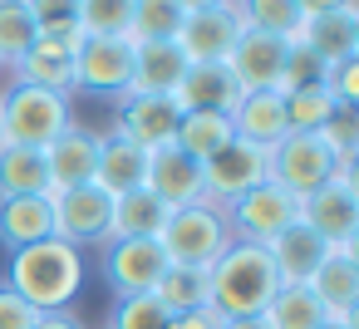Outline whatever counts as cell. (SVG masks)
Returning <instances> with one entry per match:
<instances>
[{
	"label": "cell",
	"instance_id": "obj_44",
	"mask_svg": "<svg viewBox=\"0 0 359 329\" xmlns=\"http://www.w3.org/2000/svg\"><path fill=\"white\" fill-rule=\"evenodd\" d=\"M320 329H359V314H354V319H339V314H330Z\"/></svg>",
	"mask_w": 359,
	"mask_h": 329
},
{
	"label": "cell",
	"instance_id": "obj_38",
	"mask_svg": "<svg viewBox=\"0 0 359 329\" xmlns=\"http://www.w3.org/2000/svg\"><path fill=\"white\" fill-rule=\"evenodd\" d=\"M325 89H330V99H334L339 108H354V104H359V55L330 64V69H325Z\"/></svg>",
	"mask_w": 359,
	"mask_h": 329
},
{
	"label": "cell",
	"instance_id": "obj_3",
	"mask_svg": "<svg viewBox=\"0 0 359 329\" xmlns=\"http://www.w3.org/2000/svg\"><path fill=\"white\" fill-rule=\"evenodd\" d=\"M69 123H74L69 94L15 84L6 99H0V138H6V143H20V148H50Z\"/></svg>",
	"mask_w": 359,
	"mask_h": 329
},
{
	"label": "cell",
	"instance_id": "obj_16",
	"mask_svg": "<svg viewBox=\"0 0 359 329\" xmlns=\"http://www.w3.org/2000/svg\"><path fill=\"white\" fill-rule=\"evenodd\" d=\"M305 290L325 304V314L354 319V309H359V255H354V246H330L325 260L310 270Z\"/></svg>",
	"mask_w": 359,
	"mask_h": 329
},
{
	"label": "cell",
	"instance_id": "obj_23",
	"mask_svg": "<svg viewBox=\"0 0 359 329\" xmlns=\"http://www.w3.org/2000/svg\"><path fill=\"white\" fill-rule=\"evenodd\" d=\"M325 241L295 216L276 241H266V255H271V265H276V275H280V285H305L310 280V270L325 260Z\"/></svg>",
	"mask_w": 359,
	"mask_h": 329
},
{
	"label": "cell",
	"instance_id": "obj_34",
	"mask_svg": "<svg viewBox=\"0 0 359 329\" xmlns=\"http://www.w3.org/2000/svg\"><path fill=\"white\" fill-rule=\"evenodd\" d=\"M35 40H40V30L30 20L25 0H0V64H15Z\"/></svg>",
	"mask_w": 359,
	"mask_h": 329
},
{
	"label": "cell",
	"instance_id": "obj_41",
	"mask_svg": "<svg viewBox=\"0 0 359 329\" xmlns=\"http://www.w3.org/2000/svg\"><path fill=\"white\" fill-rule=\"evenodd\" d=\"M168 329H222V319L212 309H192V314H172Z\"/></svg>",
	"mask_w": 359,
	"mask_h": 329
},
{
	"label": "cell",
	"instance_id": "obj_15",
	"mask_svg": "<svg viewBox=\"0 0 359 329\" xmlns=\"http://www.w3.org/2000/svg\"><path fill=\"white\" fill-rule=\"evenodd\" d=\"M143 187H148L168 211L192 206V202H207V197H202V167H197L187 153H177L172 143L148 148V177H143Z\"/></svg>",
	"mask_w": 359,
	"mask_h": 329
},
{
	"label": "cell",
	"instance_id": "obj_6",
	"mask_svg": "<svg viewBox=\"0 0 359 329\" xmlns=\"http://www.w3.org/2000/svg\"><path fill=\"white\" fill-rule=\"evenodd\" d=\"M300 221L325 246H354L359 241V192H354V162H344L320 192L300 197Z\"/></svg>",
	"mask_w": 359,
	"mask_h": 329
},
{
	"label": "cell",
	"instance_id": "obj_36",
	"mask_svg": "<svg viewBox=\"0 0 359 329\" xmlns=\"http://www.w3.org/2000/svg\"><path fill=\"white\" fill-rule=\"evenodd\" d=\"M25 6H30V20L40 35L79 40V0H25Z\"/></svg>",
	"mask_w": 359,
	"mask_h": 329
},
{
	"label": "cell",
	"instance_id": "obj_26",
	"mask_svg": "<svg viewBox=\"0 0 359 329\" xmlns=\"http://www.w3.org/2000/svg\"><path fill=\"white\" fill-rule=\"evenodd\" d=\"M187 74L177 45H133V84L128 94H172Z\"/></svg>",
	"mask_w": 359,
	"mask_h": 329
},
{
	"label": "cell",
	"instance_id": "obj_22",
	"mask_svg": "<svg viewBox=\"0 0 359 329\" xmlns=\"http://www.w3.org/2000/svg\"><path fill=\"white\" fill-rule=\"evenodd\" d=\"M148 177V148H138L133 138L114 133V138H99V167H94V187H104L109 197H123V192H138Z\"/></svg>",
	"mask_w": 359,
	"mask_h": 329
},
{
	"label": "cell",
	"instance_id": "obj_20",
	"mask_svg": "<svg viewBox=\"0 0 359 329\" xmlns=\"http://www.w3.org/2000/svg\"><path fill=\"white\" fill-rule=\"evenodd\" d=\"M172 99H177L182 113H231L241 89L226 74V64H187V74L172 89Z\"/></svg>",
	"mask_w": 359,
	"mask_h": 329
},
{
	"label": "cell",
	"instance_id": "obj_40",
	"mask_svg": "<svg viewBox=\"0 0 359 329\" xmlns=\"http://www.w3.org/2000/svg\"><path fill=\"white\" fill-rule=\"evenodd\" d=\"M35 319H40V314H35L6 280H0V329H35Z\"/></svg>",
	"mask_w": 359,
	"mask_h": 329
},
{
	"label": "cell",
	"instance_id": "obj_30",
	"mask_svg": "<svg viewBox=\"0 0 359 329\" xmlns=\"http://www.w3.org/2000/svg\"><path fill=\"white\" fill-rule=\"evenodd\" d=\"M330 314H325V304L305 290V285H280V295L266 304V314H261V324L266 329H320Z\"/></svg>",
	"mask_w": 359,
	"mask_h": 329
},
{
	"label": "cell",
	"instance_id": "obj_27",
	"mask_svg": "<svg viewBox=\"0 0 359 329\" xmlns=\"http://www.w3.org/2000/svg\"><path fill=\"white\" fill-rule=\"evenodd\" d=\"M163 221H168V206L148 187L114 197V236H123V241H158L163 236Z\"/></svg>",
	"mask_w": 359,
	"mask_h": 329
},
{
	"label": "cell",
	"instance_id": "obj_35",
	"mask_svg": "<svg viewBox=\"0 0 359 329\" xmlns=\"http://www.w3.org/2000/svg\"><path fill=\"white\" fill-rule=\"evenodd\" d=\"M241 10H246V25H251V30L280 35V40H290V45H295V35H300V25H305V15H300L295 0H241Z\"/></svg>",
	"mask_w": 359,
	"mask_h": 329
},
{
	"label": "cell",
	"instance_id": "obj_25",
	"mask_svg": "<svg viewBox=\"0 0 359 329\" xmlns=\"http://www.w3.org/2000/svg\"><path fill=\"white\" fill-rule=\"evenodd\" d=\"M0 197H50L45 148L0 143Z\"/></svg>",
	"mask_w": 359,
	"mask_h": 329
},
{
	"label": "cell",
	"instance_id": "obj_42",
	"mask_svg": "<svg viewBox=\"0 0 359 329\" xmlns=\"http://www.w3.org/2000/svg\"><path fill=\"white\" fill-rule=\"evenodd\" d=\"M295 6H300V15H305V20H315V15H330V10L349 6V0H295Z\"/></svg>",
	"mask_w": 359,
	"mask_h": 329
},
{
	"label": "cell",
	"instance_id": "obj_11",
	"mask_svg": "<svg viewBox=\"0 0 359 329\" xmlns=\"http://www.w3.org/2000/svg\"><path fill=\"white\" fill-rule=\"evenodd\" d=\"M290 40H280V35H266V30H241L236 35V45H231V55H226V74L236 79V89L241 94H261V89H280V74H285V64H290Z\"/></svg>",
	"mask_w": 359,
	"mask_h": 329
},
{
	"label": "cell",
	"instance_id": "obj_31",
	"mask_svg": "<svg viewBox=\"0 0 359 329\" xmlns=\"http://www.w3.org/2000/svg\"><path fill=\"white\" fill-rule=\"evenodd\" d=\"M153 300L172 314H192V309H207V270H192V265H168Z\"/></svg>",
	"mask_w": 359,
	"mask_h": 329
},
{
	"label": "cell",
	"instance_id": "obj_32",
	"mask_svg": "<svg viewBox=\"0 0 359 329\" xmlns=\"http://www.w3.org/2000/svg\"><path fill=\"white\" fill-rule=\"evenodd\" d=\"M334 99H330V89H325V79L320 84H305V89H295V94H285V128L290 133H320L330 118H334Z\"/></svg>",
	"mask_w": 359,
	"mask_h": 329
},
{
	"label": "cell",
	"instance_id": "obj_2",
	"mask_svg": "<svg viewBox=\"0 0 359 329\" xmlns=\"http://www.w3.org/2000/svg\"><path fill=\"white\" fill-rule=\"evenodd\" d=\"M6 285L35 309V314H60L74 304V295L84 290V255L74 246H65L60 236L35 241L11 251L6 265Z\"/></svg>",
	"mask_w": 359,
	"mask_h": 329
},
{
	"label": "cell",
	"instance_id": "obj_24",
	"mask_svg": "<svg viewBox=\"0 0 359 329\" xmlns=\"http://www.w3.org/2000/svg\"><path fill=\"white\" fill-rule=\"evenodd\" d=\"M55 236V206L50 197H0V241L11 251L50 241Z\"/></svg>",
	"mask_w": 359,
	"mask_h": 329
},
{
	"label": "cell",
	"instance_id": "obj_12",
	"mask_svg": "<svg viewBox=\"0 0 359 329\" xmlns=\"http://www.w3.org/2000/svg\"><path fill=\"white\" fill-rule=\"evenodd\" d=\"M133 84V45L128 40H94L79 35L74 50V89L99 99H123Z\"/></svg>",
	"mask_w": 359,
	"mask_h": 329
},
{
	"label": "cell",
	"instance_id": "obj_19",
	"mask_svg": "<svg viewBox=\"0 0 359 329\" xmlns=\"http://www.w3.org/2000/svg\"><path fill=\"white\" fill-rule=\"evenodd\" d=\"M45 167H50V192H69V187L94 182V167H99V133L69 123V128L45 148Z\"/></svg>",
	"mask_w": 359,
	"mask_h": 329
},
{
	"label": "cell",
	"instance_id": "obj_4",
	"mask_svg": "<svg viewBox=\"0 0 359 329\" xmlns=\"http://www.w3.org/2000/svg\"><path fill=\"white\" fill-rule=\"evenodd\" d=\"M158 246H163L168 265H192V270H207V265H212V260L231 246L226 211H222V206H212V202L177 206V211H168Z\"/></svg>",
	"mask_w": 359,
	"mask_h": 329
},
{
	"label": "cell",
	"instance_id": "obj_46",
	"mask_svg": "<svg viewBox=\"0 0 359 329\" xmlns=\"http://www.w3.org/2000/svg\"><path fill=\"white\" fill-rule=\"evenodd\" d=\"M0 69H6V64H0Z\"/></svg>",
	"mask_w": 359,
	"mask_h": 329
},
{
	"label": "cell",
	"instance_id": "obj_8",
	"mask_svg": "<svg viewBox=\"0 0 359 329\" xmlns=\"http://www.w3.org/2000/svg\"><path fill=\"white\" fill-rule=\"evenodd\" d=\"M50 206H55V236L74 251L104 246L114 236V197L94 182L69 187V192H50Z\"/></svg>",
	"mask_w": 359,
	"mask_h": 329
},
{
	"label": "cell",
	"instance_id": "obj_7",
	"mask_svg": "<svg viewBox=\"0 0 359 329\" xmlns=\"http://www.w3.org/2000/svg\"><path fill=\"white\" fill-rule=\"evenodd\" d=\"M246 30V10H241V0H212V6L202 10H187L182 30H177V50L187 64H226L236 35Z\"/></svg>",
	"mask_w": 359,
	"mask_h": 329
},
{
	"label": "cell",
	"instance_id": "obj_14",
	"mask_svg": "<svg viewBox=\"0 0 359 329\" xmlns=\"http://www.w3.org/2000/svg\"><path fill=\"white\" fill-rule=\"evenodd\" d=\"M295 45H300L320 69H330V64H339V59H354V55H359V6L349 0V6H339V10H330V15L305 20L300 35H295Z\"/></svg>",
	"mask_w": 359,
	"mask_h": 329
},
{
	"label": "cell",
	"instance_id": "obj_5",
	"mask_svg": "<svg viewBox=\"0 0 359 329\" xmlns=\"http://www.w3.org/2000/svg\"><path fill=\"white\" fill-rule=\"evenodd\" d=\"M344 162L334 158V148L320 138V133H285L276 148H271V182L280 192H290L295 202L320 192Z\"/></svg>",
	"mask_w": 359,
	"mask_h": 329
},
{
	"label": "cell",
	"instance_id": "obj_17",
	"mask_svg": "<svg viewBox=\"0 0 359 329\" xmlns=\"http://www.w3.org/2000/svg\"><path fill=\"white\" fill-rule=\"evenodd\" d=\"M182 123V108L172 94H123V108H118V133L133 138L138 148H163L172 143Z\"/></svg>",
	"mask_w": 359,
	"mask_h": 329
},
{
	"label": "cell",
	"instance_id": "obj_37",
	"mask_svg": "<svg viewBox=\"0 0 359 329\" xmlns=\"http://www.w3.org/2000/svg\"><path fill=\"white\" fill-rule=\"evenodd\" d=\"M109 329H168V309L153 295H118L109 309Z\"/></svg>",
	"mask_w": 359,
	"mask_h": 329
},
{
	"label": "cell",
	"instance_id": "obj_28",
	"mask_svg": "<svg viewBox=\"0 0 359 329\" xmlns=\"http://www.w3.org/2000/svg\"><path fill=\"white\" fill-rule=\"evenodd\" d=\"M231 138H236V133H231V118H226V113H182V123H177V133H172V148L187 153V158L202 167V162H212Z\"/></svg>",
	"mask_w": 359,
	"mask_h": 329
},
{
	"label": "cell",
	"instance_id": "obj_10",
	"mask_svg": "<svg viewBox=\"0 0 359 329\" xmlns=\"http://www.w3.org/2000/svg\"><path fill=\"white\" fill-rule=\"evenodd\" d=\"M222 211H226L231 241L266 246V241H276V236L300 216V202H295L290 192H280L276 182H261V187H251L246 197H236V202H231V206H222Z\"/></svg>",
	"mask_w": 359,
	"mask_h": 329
},
{
	"label": "cell",
	"instance_id": "obj_39",
	"mask_svg": "<svg viewBox=\"0 0 359 329\" xmlns=\"http://www.w3.org/2000/svg\"><path fill=\"white\" fill-rule=\"evenodd\" d=\"M320 138L334 148L339 162H354V138H359V118H354V108H334V118L320 128Z\"/></svg>",
	"mask_w": 359,
	"mask_h": 329
},
{
	"label": "cell",
	"instance_id": "obj_33",
	"mask_svg": "<svg viewBox=\"0 0 359 329\" xmlns=\"http://www.w3.org/2000/svg\"><path fill=\"white\" fill-rule=\"evenodd\" d=\"M133 0H79V35L94 40H128Z\"/></svg>",
	"mask_w": 359,
	"mask_h": 329
},
{
	"label": "cell",
	"instance_id": "obj_1",
	"mask_svg": "<svg viewBox=\"0 0 359 329\" xmlns=\"http://www.w3.org/2000/svg\"><path fill=\"white\" fill-rule=\"evenodd\" d=\"M276 295H280V275H276L266 246L231 241L207 265V309L217 319H261Z\"/></svg>",
	"mask_w": 359,
	"mask_h": 329
},
{
	"label": "cell",
	"instance_id": "obj_43",
	"mask_svg": "<svg viewBox=\"0 0 359 329\" xmlns=\"http://www.w3.org/2000/svg\"><path fill=\"white\" fill-rule=\"evenodd\" d=\"M35 329H84V324H79L69 309H60V314H40V319H35Z\"/></svg>",
	"mask_w": 359,
	"mask_h": 329
},
{
	"label": "cell",
	"instance_id": "obj_13",
	"mask_svg": "<svg viewBox=\"0 0 359 329\" xmlns=\"http://www.w3.org/2000/svg\"><path fill=\"white\" fill-rule=\"evenodd\" d=\"M168 270V255L158 241H104V280L118 290V295H153L158 280Z\"/></svg>",
	"mask_w": 359,
	"mask_h": 329
},
{
	"label": "cell",
	"instance_id": "obj_29",
	"mask_svg": "<svg viewBox=\"0 0 359 329\" xmlns=\"http://www.w3.org/2000/svg\"><path fill=\"white\" fill-rule=\"evenodd\" d=\"M187 20L182 0H133V20H128V45H172Z\"/></svg>",
	"mask_w": 359,
	"mask_h": 329
},
{
	"label": "cell",
	"instance_id": "obj_45",
	"mask_svg": "<svg viewBox=\"0 0 359 329\" xmlns=\"http://www.w3.org/2000/svg\"><path fill=\"white\" fill-rule=\"evenodd\" d=\"M222 329H266L261 319H222Z\"/></svg>",
	"mask_w": 359,
	"mask_h": 329
},
{
	"label": "cell",
	"instance_id": "obj_47",
	"mask_svg": "<svg viewBox=\"0 0 359 329\" xmlns=\"http://www.w3.org/2000/svg\"><path fill=\"white\" fill-rule=\"evenodd\" d=\"M0 143H6V138H0Z\"/></svg>",
	"mask_w": 359,
	"mask_h": 329
},
{
	"label": "cell",
	"instance_id": "obj_21",
	"mask_svg": "<svg viewBox=\"0 0 359 329\" xmlns=\"http://www.w3.org/2000/svg\"><path fill=\"white\" fill-rule=\"evenodd\" d=\"M226 118H231V133H236L241 143H256V148H276V143L290 133V128H285V99H280L276 89L241 94Z\"/></svg>",
	"mask_w": 359,
	"mask_h": 329
},
{
	"label": "cell",
	"instance_id": "obj_9",
	"mask_svg": "<svg viewBox=\"0 0 359 329\" xmlns=\"http://www.w3.org/2000/svg\"><path fill=\"white\" fill-rule=\"evenodd\" d=\"M261 182H271V148L231 138L212 162H202V197L212 206H231L236 197H246Z\"/></svg>",
	"mask_w": 359,
	"mask_h": 329
},
{
	"label": "cell",
	"instance_id": "obj_18",
	"mask_svg": "<svg viewBox=\"0 0 359 329\" xmlns=\"http://www.w3.org/2000/svg\"><path fill=\"white\" fill-rule=\"evenodd\" d=\"M74 50H79V40L40 35V40L11 64V69H15V84L55 89V94H74Z\"/></svg>",
	"mask_w": 359,
	"mask_h": 329
}]
</instances>
